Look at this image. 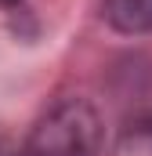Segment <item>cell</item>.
<instances>
[{
  "instance_id": "6da1fadb",
  "label": "cell",
  "mask_w": 152,
  "mask_h": 156,
  "mask_svg": "<svg viewBox=\"0 0 152 156\" xmlns=\"http://www.w3.org/2000/svg\"><path fill=\"white\" fill-rule=\"evenodd\" d=\"M18 156H102V116L91 98H58L29 131Z\"/></svg>"
},
{
  "instance_id": "7a4b0ae2",
  "label": "cell",
  "mask_w": 152,
  "mask_h": 156,
  "mask_svg": "<svg viewBox=\"0 0 152 156\" xmlns=\"http://www.w3.org/2000/svg\"><path fill=\"white\" fill-rule=\"evenodd\" d=\"M105 22L123 37L152 33V0H105Z\"/></svg>"
},
{
  "instance_id": "3957f363",
  "label": "cell",
  "mask_w": 152,
  "mask_h": 156,
  "mask_svg": "<svg viewBox=\"0 0 152 156\" xmlns=\"http://www.w3.org/2000/svg\"><path fill=\"white\" fill-rule=\"evenodd\" d=\"M109 156H152V123H138L123 131Z\"/></svg>"
}]
</instances>
